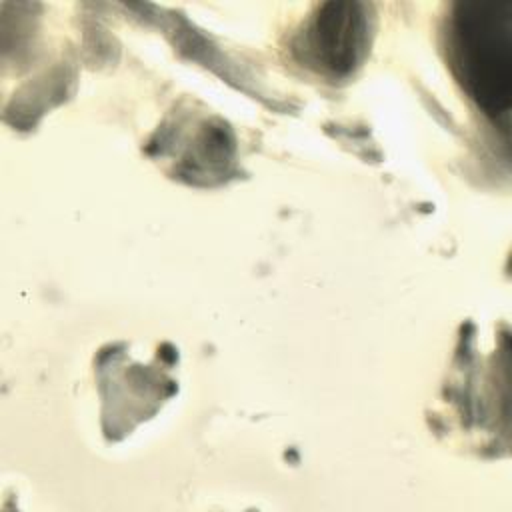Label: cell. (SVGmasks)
<instances>
[{
    "label": "cell",
    "mask_w": 512,
    "mask_h": 512,
    "mask_svg": "<svg viewBox=\"0 0 512 512\" xmlns=\"http://www.w3.org/2000/svg\"><path fill=\"white\" fill-rule=\"evenodd\" d=\"M458 78L478 106L506 114L512 100V0L460 2L452 20Z\"/></svg>",
    "instance_id": "6da1fadb"
},
{
    "label": "cell",
    "mask_w": 512,
    "mask_h": 512,
    "mask_svg": "<svg viewBox=\"0 0 512 512\" xmlns=\"http://www.w3.org/2000/svg\"><path fill=\"white\" fill-rule=\"evenodd\" d=\"M360 10V4H326L314 22L310 52L336 74L352 70L364 52L368 22Z\"/></svg>",
    "instance_id": "7a4b0ae2"
}]
</instances>
